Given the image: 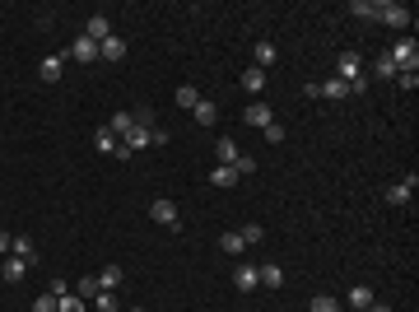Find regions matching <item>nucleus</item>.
I'll list each match as a JSON object with an SVG mask.
<instances>
[{
	"label": "nucleus",
	"instance_id": "a211bd4d",
	"mask_svg": "<svg viewBox=\"0 0 419 312\" xmlns=\"http://www.w3.org/2000/svg\"><path fill=\"white\" fill-rule=\"evenodd\" d=\"M210 182H214V187H224V191H229V187H238V168H233V163H219V168H214V173H210Z\"/></svg>",
	"mask_w": 419,
	"mask_h": 312
},
{
	"label": "nucleus",
	"instance_id": "a19ab883",
	"mask_svg": "<svg viewBox=\"0 0 419 312\" xmlns=\"http://www.w3.org/2000/svg\"><path fill=\"white\" fill-rule=\"evenodd\" d=\"M363 312H391V308H387V303H368Z\"/></svg>",
	"mask_w": 419,
	"mask_h": 312
},
{
	"label": "nucleus",
	"instance_id": "7c9ffc66",
	"mask_svg": "<svg viewBox=\"0 0 419 312\" xmlns=\"http://www.w3.org/2000/svg\"><path fill=\"white\" fill-rule=\"evenodd\" d=\"M108 126H112V136L121 140V136H126V131H131V126H135V117H131V112H116V117L108 121Z\"/></svg>",
	"mask_w": 419,
	"mask_h": 312
},
{
	"label": "nucleus",
	"instance_id": "2f4dec72",
	"mask_svg": "<svg viewBox=\"0 0 419 312\" xmlns=\"http://www.w3.org/2000/svg\"><path fill=\"white\" fill-rule=\"evenodd\" d=\"M33 312H57V293H47V289H42L38 298H33Z\"/></svg>",
	"mask_w": 419,
	"mask_h": 312
},
{
	"label": "nucleus",
	"instance_id": "39448f33",
	"mask_svg": "<svg viewBox=\"0 0 419 312\" xmlns=\"http://www.w3.org/2000/svg\"><path fill=\"white\" fill-rule=\"evenodd\" d=\"M61 56H65V61H79V65H89V61H98V42H94V38H84V33H79V38L70 42L65 52H61Z\"/></svg>",
	"mask_w": 419,
	"mask_h": 312
},
{
	"label": "nucleus",
	"instance_id": "f704fd0d",
	"mask_svg": "<svg viewBox=\"0 0 419 312\" xmlns=\"http://www.w3.org/2000/svg\"><path fill=\"white\" fill-rule=\"evenodd\" d=\"M396 89H419V70H396Z\"/></svg>",
	"mask_w": 419,
	"mask_h": 312
},
{
	"label": "nucleus",
	"instance_id": "20e7f679",
	"mask_svg": "<svg viewBox=\"0 0 419 312\" xmlns=\"http://www.w3.org/2000/svg\"><path fill=\"white\" fill-rule=\"evenodd\" d=\"M150 219H154V224H163V229H172V233L182 229V215H177L172 200H150Z\"/></svg>",
	"mask_w": 419,
	"mask_h": 312
},
{
	"label": "nucleus",
	"instance_id": "6e6552de",
	"mask_svg": "<svg viewBox=\"0 0 419 312\" xmlns=\"http://www.w3.org/2000/svg\"><path fill=\"white\" fill-rule=\"evenodd\" d=\"M256 284H261L256 266H252V261H238V271H233V289H238V293H252Z\"/></svg>",
	"mask_w": 419,
	"mask_h": 312
},
{
	"label": "nucleus",
	"instance_id": "473e14b6",
	"mask_svg": "<svg viewBox=\"0 0 419 312\" xmlns=\"http://www.w3.org/2000/svg\"><path fill=\"white\" fill-rule=\"evenodd\" d=\"M373 75H378V79H396V65H391L387 56H378V61H373Z\"/></svg>",
	"mask_w": 419,
	"mask_h": 312
},
{
	"label": "nucleus",
	"instance_id": "4468645a",
	"mask_svg": "<svg viewBox=\"0 0 419 312\" xmlns=\"http://www.w3.org/2000/svg\"><path fill=\"white\" fill-rule=\"evenodd\" d=\"M121 145H126V149H145V145H154V131H145V126H131V131H126V136H121Z\"/></svg>",
	"mask_w": 419,
	"mask_h": 312
},
{
	"label": "nucleus",
	"instance_id": "c85d7f7f",
	"mask_svg": "<svg viewBox=\"0 0 419 312\" xmlns=\"http://www.w3.org/2000/svg\"><path fill=\"white\" fill-rule=\"evenodd\" d=\"M94 308H98V312H121V308H116V293H112V289H98V293H94Z\"/></svg>",
	"mask_w": 419,
	"mask_h": 312
},
{
	"label": "nucleus",
	"instance_id": "a878e982",
	"mask_svg": "<svg viewBox=\"0 0 419 312\" xmlns=\"http://www.w3.org/2000/svg\"><path fill=\"white\" fill-rule=\"evenodd\" d=\"M368 303H378V298H373V289H368V284H354V289H349V308L363 312Z\"/></svg>",
	"mask_w": 419,
	"mask_h": 312
},
{
	"label": "nucleus",
	"instance_id": "6ab92c4d",
	"mask_svg": "<svg viewBox=\"0 0 419 312\" xmlns=\"http://www.w3.org/2000/svg\"><path fill=\"white\" fill-rule=\"evenodd\" d=\"M121 280H126V275H121V266H103V271H98V289H121Z\"/></svg>",
	"mask_w": 419,
	"mask_h": 312
},
{
	"label": "nucleus",
	"instance_id": "dca6fc26",
	"mask_svg": "<svg viewBox=\"0 0 419 312\" xmlns=\"http://www.w3.org/2000/svg\"><path fill=\"white\" fill-rule=\"evenodd\" d=\"M214 154H219V163H238L243 149H238V140H233V136H219V140H214Z\"/></svg>",
	"mask_w": 419,
	"mask_h": 312
},
{
	"label": "nucleus",
	"instance_id": "5701e85b",
	"mask_svg": "<svg viewBox=\"0 0 419 312\" xmlns=\"http://www.w3.org/2000/svg\"><path fill=\"white\" fill-rule=\"evenodd\" d=\"M10 256H23V261L33 266V261H38V247H33V238H19V233H14V247H10Z\"/></svg>",
	"mask_w": 419,
	"mask_h": 312
},
{
	"label": "nucleus",
	"instance_id": "c756f323",
	"mask_svg": "<svg viewBox=\"0 0 419 312\" xmlns=\"http://www.w3.org/2000/svg\"><path fill=\"white\" fill-rule=\"evenodd\" d=\"M307 312H340V303H336L331 293H317V298L307 303Z\"/></svg>",
	"mask_w": 419,
	"mask_h": 312
},
{
	"label": "nucleus",
	"instance_id": "412c9836",
	"mask_svg": "<svg viewBox=\"0 0 419 312\" xmlns=\"http://www.w3.org/2000/svg\"><path fill=\"white\" fill-rule=\"evenodd\" d=\"M256 275H261V284H266V289H280V284H285V271H280L275 261H266V266H256Z\"/></svg>",
	"mask_w": 419,
	"mask_h": 312
},
{
	"label": "nucleus",
	"instance_id": "b1692460",
	"mask_svg": "<svg viewBox=\"0 0 419 312\" xmlns=\"http://www.w3.org/2000/svg\"><path fill=\"white\" fill-rule=\"evenodd\" d=\"M94 149H98V154H112V149H116L112 126H98V131H94Z\"/></svg>",
	"mask_w": 419,
	"mask_h": 312
},
{
	"label": "nucleus",
	"instance_id": "aec40b11",
	"mask_svg": "<svg viewBox=\"0 0 419 312\" xmlns=\"http://www.w3.org/2000/svg\"><path fill=\"white\" fill-rule=\"evenodd\" d=\"M172 103H177V107H182V112H191V107H196V103H201V89H196V84H182V89H177V94H172Z\"/></svg>",
	"mask_w": 419,
	"mask_h": 312
},
{
	"label": "nucleus",
	"instance_id": "e433bc0d",
	"mask_svg": "<svg viewBox=\"0 0 419 312\" xmlns=\"http://www.w3.org/2000/svg\"><path fill=\"white\" fill-rule=\"evenodd\" d=\"M131 117H135V126H145V131H150V126H154V107H135Z\"/></svg>",
	"mask_w": 419,
	"mask_h": 312
},
{
	"label": "nucleus",
	"instance_id": "bb28decb",
	"mask_svg": "<svg viewBox=\"0 0 419 312\" xmlns=\"http://www.w3.org/2000/svg\"><path fill=\"white\" fill-rule=\"evenodd\" d=\"M75 293L84 298V303H94V293H98V275H79V280H75Z\"/></svg>",
	"mask_w": 419,
	"mask_h": 312
},
{
	"label": "nucleus",
	"instance_id": "c9c22d12",
	"mask_svg": "<svg viewBox=\"0 0 419 312\" xmlns=\"http://www.w3.org/2000/svg\"><path fill=\"white\" fill-rule=\"evenodd\" d=\"M238 233H243V242H247V247H256V242H261V224H247V229H238Z\"/></svg>",
	"mask_w": 419,
	"mask_h": 312
},
{
	"label": "nucleus",
	"instance_id": "9d476101",
	"mask_svg": "<svg viewBox=\"0 0 419 312\" xmlns=\"http://www.w3.org/2000/svg\"><path fill=\"white\" fill-rule=\"evenodd\" d=\"M191 117H196V126H214V121H219V103H214V98H201V103L191 107Z\"/></svg>",
	"mask_w": 419,
	"mask_h": 312
},
{
	"label": "nucleus",
	"instance_id": "f3484780",
	"mask_svg": "<svg viewBox=\"0 0 419 312\" xmlns=\"http://www.w3.org/2000/svg\"><path fill=\"white\" fill-rule=\"evenodd\" d=\"M252 56H256V70H270V65L280 61V52H275V42H256V52H252Z\"/></svg>",
	"mask_w": 419,
	"mask_h": 312
},
{
	"label": "nucleus",
	"instance_id": "ddd939ff",
	"mask_svg": "<svg viewBox=\"0 0 419 312\" xmlns=\"http://www.w3.org/2000/svg\"><path fill=\"white\" fill-rule=\"evenodd\" d=\"M317 98H331V103H340V98H349V84H340V79L331 75V79H322V84H317Z\"/></svg>",
	"mask_w": 419,
	"mask_h": 312
},
{
	"label": "nucleus",
	"instance_id": "393cba45",
	"mask_svg": "<svg viewBox=\"0 0 419 312\" xmlns=\"http://www.w3.org/2000/svg\"><path fill=\"white\" fill-rule=\"evenodd\" d=\"M219 252H224V256H243V252H247L243 233H224V238H219Z\"/></svg>",
	"mask_w": 419,
	"mask_h": 312
},
{
	"label": "nucleus",
	"instance_id": "cd10ccee",
	"mask_svg": "<svg viewBox=\"0 0 419 312\" xmlns=\"http://www.w3.org/2000/svg\"><path fill=\"white\" fill-rule=\"evenodd\" d=\"M57 312H89V303H84L79 293H61V298H57Z\"/></svg>",
	"mask_w": 419,
	"mask_h": 312
},
{
	"label": "nucleus",
	"instance_id": "79ce46f5",
	"mask_svg": "<svg viewBox=\"0 0 419 312\" xmlns=\"http://www.w3.org/2000/svg\"><path fill=\"white\" fill-rule=\"evenodd\" d=\"M126 312H140V308H126Z\"/></svg>",
	"mask_w": 419,
	"mask_h": 312
},
{
	"label": "nucleus",
	"instance_id": "f03ea898",
	"mask_svg": "<svg viewBox=\"0 0 419 312\" xmlns=\"http://www.w3.org/2000/svg\"><path fill=\"white\" fill-rule=\"evenodd\" d=\"M387 61L396 65V70H419V47H415V38H400L391 52H387Z\"/></svg>",
	"mask_w": 419,
	"mask_h": 312
},
{
	"label": "nucleus",
	"instance_id": "2eb2a0df",
	"mask_svg": "<svg viewBox=\"0 0 419 312\" xmlns=\"http://www.w3.org/2000/svg\"><path fill=\"white\" fill-rule=\"evenodd\" d=\"M0 275H5L10 284H19L23 275H28V261H23V256H5V266H0Z\"/></svg>",
	"mask_w": 419,
	"mask_h": 312
},
{
	"label": "nucleus",
	"instance_id": "4c0bfd02",
	"mask_svg": "<svg viewBox=\"0 0 419 312\" xmlns=\"http://www.w3.org/2000/svg\"><path fill=\"white\" fill-rule=\"evenodd\" d=\"M261 136H266L270 145H285V126H275V121H270V126H266V131H261Z\"/></svg>",
	"mask_w": 419,
	"mask_h": 312
},
{
	"label": "nucleus",
	"instance_id": "f257e3e1",
	"mask_svg": "<svg viewBox=\"0 0 419 312\" xmlns=\"http://www.w3.org/2000/svg\"><path fill=\"white\" fill-rule=\"evenodd\" d=\"M336 79L349 84V94H363V89H368V70H363V61L354 56V52L336 56Z\"/></svg>",
	"mask_w": 419,
	"mask_h": 312
},
{
	"label": "nucleus",
	"instance_id": "423d86ee",
	"mask_svg": "<svg viewBox=\"0 0 419 312\" xmlns=\"http://www.w3.org/2000/svg\"><path fill=\"white\" fill-rule=\"evenodd\" d=\"M61 75H65V56H61V52H52V56L38 61V79L42 84H61Z\"/></svg>",
	"mask_w": 419,
	"mask_h": 312
},
{
	"label": "nucleus",
	"instance_id": "4be33fe9",
	"mask_svg": "<svg viewBox=\"0 0 419 312\" xmlns=\"http://www.w3.org/2000/svg\"><path fill=\"white\" fill-rule=\"evenodd\" d=\"M243 89L261 98V89H266V70H256V65H252V70H243Z\"/></svg>",
	"mask_w": 419,
	"mask_h": 312
},
{
	"label": "nucleus",
	"instance_id": "7ed1b4c3",
	"mask_svg": "<svg viewBox=\"0 0 419 312\" xmlns=\"http://www.w3.org/2000/svg\"><path fill=\"white\" fill-rule=\"evenodd\" d=\"M373 19L391 23V28H400V33H410V23H415V14H410L405 5H373Z\"/></svg>",
	"mask_w": 419,
	"mask_h": 312
},
{
	"label": "nucleus",
	"instance_id": "72a5a7b5",
	"mask_svg": "<svg viewBox=\"0 0 419 312\" xmlns=\"http://www.w3.org/2000/svg\"><path fill=\"white\" fill-rule=\"evenodd\" d=\"M233 168H238V177H252L256 168H261V163H256L252 154H238V163H233Z\"/></svg>",
	"mask_w": 419,
	"mask_h": 312
},
{
	"label": "nucleus",
	"instance_id": "f8f14e48",
	"mask_svg": "<svg viewBox=\"0 0 419 312\" xmlns=\"http://www.w3.org/2000/svg\"><path fill=\"white\" fill-rule=\"evenodd\" d=\"M84 38H94V42L112 38V23H108V14H89V23H84Z\"/></svg>",
	"mask_w": 419,
	"mask_h": 312
},
{
	"label": "nucleus",
	"instance_id": "9b49d317",
	"mask_svg": "<svg viewBox=\"0 0 419 312\" xmlns=\"http://www.w3.org/2000/svg\"><path fill=\"white\" fill-rule=\"evenodd\" d=\"M270 121H275V112H270V103L261 98V103H252L247 107V126H256V131H266Z\"/></svg>",
	"mask_w": 419,
	"mask_h": 312
},
{
	"label": "nucleus",
	"instance_id": "1a4fd4ad",
	"mask_svg": "<svg viewBox=\"0 0 419 312\" xmlns=\"http://www.w3.org/2000/svg\"><path fill=\"white\" fill-rule=\"evenodd\" d=\"M98 56H103V61H112V65H116V61H126V38H121V33L103 38V42H98Z\"/></svg>",
	"mask_w": 419,
	"mask_h": 312
},
{
	"label": "nucleus",
	"instance_id": "0eeeda50",
	"mask_svg": "<svg viewBox=\"0 0 419 312\" xmlns=\"http://www.w3.org/2000/svg\"><path fill=\"white\" fill-rule=\"evenodd\" d=\"M415 187H419V177H415V173H410V177H400V182H391V187H387V205H410Z\"/></svg>",
	"mask_w": 419,
	"mask_h": 312
},
{
	"label": "nucleus",
	"instance_id": "ea45409f",
	"mask_svg": "<svg viewBox=\"0 0 419 312\" xmlns=\"http://www.w3.org/2000/svg\"><path fill=\"white\" fill-rule=\"evenodd\" d=\"M10 247H14V233H0V256H10Z\"/></svg>",
	"mask_w": 419,
	"mask_h": 312
},
{
	"label": "nucleus",
	"instance_id": "58836bf2",
	"mask_svg": "<svg viewBox=\"0 0 419 312\" xmlns=\"http://www.w3.org/2000/svg\"><path fill=\"white\" fill-rule=\"evenodd\" d=\"M47 293H57V298H61V293H70V284H65V280H61V275H57V280L47 284Z\"/></svg>",
	"mask_w": 419,
	"mask_h": 312
}]
</instances>
